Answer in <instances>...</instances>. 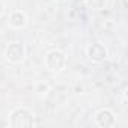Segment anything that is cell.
Segmentation results:
<instances>
[{"mask_svg":"<svg viewBox=\"0 0 128 128\" xmlns=\"http://www.w3.org/2000/svg\"><path fill=\"white\" fill-rule=\"evenodd\" d=\"M50 90H51V88H50V84H48L47 82H38V83L35 84V92H36L38 95H41V96L48 95Z\"/></svg>","mask_w":128,"mask_h":128,"instance_id":"cell-8","label":"cell"},{"mask_svg":"<svg viewBox=\"0 0 128 128\" xmlns=\"http://www.w3.org/2000/svg\"><path fill=\"white\" fill-rule=\"evenodd\" d=\"M86 56H88L92 62L100 63V62H104V60L107 59L108 50H107V47H106L104 44H101V42H94V44L88 45V48H86Z\"/></svg>","mask_w":128,"mask_h":128,"instance_id":"cell-4","label":"cell"},{"mask_svg":"<svg viewBox=\"0 0 128 128\" xmlns=\"http://www.w3.org/2000/svg\"><path fill=\"white\" fill-rule=\"evenodd\" d=\"M9 125L14 128L21 126H33L35 124V114L27 110L26 107H17L9 113Z\"/></svg>","mask_w":128,"mask_h":128,"instance_id":"cell-2","label":"cell"},{"mask_svg":"<svg viewBox=\"0 0 128 128\" xmlns=\"http://www.w3.org/2000/svg\"><path fill=\"white\" fill-rule=\"evenodd\" d=\"M84 3L89 9L92 11H101L106 8L107 5V0H84Z\"/></svg>","mask_w":128,"mask_h":128,"instance_id":"cell-7","label":"cell"},{"mask_svg":"<svg viewBox=\"0 0 128 128\" xmlns=\"http://www.w3.org/2000/svg\"><path fill=\"white\" fill-rule=\"evenodd\" d=\"M94 120L95 124L100 126V128H110L116 124V118H114V113L110 110V108H101L98 110L95 114H94Z\"/></svg>","mask_w":128,"mask_h":128,"instance_id":"cell-5","label":"cell"},{"mask_svg":"<svg viewBox=\"0 0 128 128\" xmlns=\"http://www.w3.org/2000/svg\"><path fill=\"white\" fill-rule=\"evenodd\" d=\"M26 57V45L20 41H11L5 48V59L9 63H21Z\"/></svg>","mask_w":128,"mask_h":128,"instance_id":"cell-3","label":"cell"},{"mask_svg":"<svg viewBox=\"0 0 128 128\" xmlns=\"http://www.w3.org/2000/svg\"><path fill=\"white\" fill-rule=\"evenodd\" d=\"M3 14H5V3L0 0V17H2Z\"/></svg>","mask_w":128,"mask_h":128,"instance_id":"cell-9","label":"cell"},{"mask_svg":"<svg viewBox=\"0 0 128 128\" xmlns=\"http://www.w3.org/2000/svg\"><path fill=\"white\" fill-rule=\"evenodd\" d=\"M8 23H9V26L12 29L20 30V29H24L29 24V17H27V14L23 9H14L11 12V15H9Z\"/></svg>","mask_w":128,"mask_h":128,"instance_id":"cell-6","label":"cell"},{"mask_svg":"<svg viewBox=\"0 0 128 128\" xmlns=\"http://www.w3.org/2000/svg\"><path fill=\"white\" fill-rule=\"evenodd\" d=\"M66 62H68L66 54L63 53V51H60V50H57V48L47 51V54L44 56V65L51 72H60V71H63L65 66H66Z\"/></svg>","mask_w":128,"mask_h":128,"instance_id":"cell-1","label":"cell"},{"mask_svg":"<svg viewBox=\"0 0 128 128\" xmlns=\"http://www.w3.org/2000/svg\"><path fill=\"white\" fill-rule=\"evenodd\" d=\"M56 3H65V2H68V0H54Z\"/></svg>","mask_w":128,"mask_h":128,"instance_id":"cell-10","label":"cell"}]
</instances>
